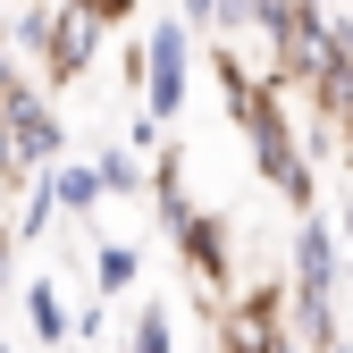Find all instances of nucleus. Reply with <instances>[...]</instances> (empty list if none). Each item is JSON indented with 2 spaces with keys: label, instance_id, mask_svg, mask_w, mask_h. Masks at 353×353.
Returning <instances> with one entry per match:
<instances>
[{
  "label": "nucleus",
  "instance_id": "3",
  "mask_svg": "<svg viewBox=\"0 0 353 353\" xmlns=\"http://www.w3.org/2000/svg\"><path fill=\"white\" fill-rule=\"evenodd\" d=\"M252 135V168L270 176V185L294 202V210H312V160H303V143H294V126H286V110H278V93L261 101V118L244 126Z\"/></svg>",
  "mask_w": 353,
  "mask_h": 353
},
{
  "label": "nucleus",
  "instance_id": "6",
  "mask_svg": "<svg viewBox=\"0 0 353 353\" xmlns=\"http://www.w3.org/2000/svg\"><path fill=\"white\" fill-rule=\"evenodd\" d=\"M0 110L17 118V135H26V160L34 168H59V152H68V126H59V110L34 93V84H17V93H0Z\"/></svg>",
  "mask_w": 353,
  "mask_h": 353
},
{
  "label": "nucleus",
  "instance_id": "17",
  "mask_svg": "<svg viewBox=\"0 0 353 353\" xmlns=\"http://www.w3.org/2000/svg\"><path fill=\"white\" fill-rule=\"evenodd\" d=\"M17 9H59V0H17Z\"/></svg>",
  "mask_w": 353,
  "mask_h": 353
},
{
  "label": "nucleus",
  "instance_id": "4",
  "mask_svg": "<svg viewBox=\"0 0 353 353\" xmlns=\"http://www.w3.org/2000/svg\"><path fill=\"white\" fill-rule=\"evenodd\" d=\"M101 34H110V17L59 0V9H51V42H42V84H76L84 68L101 59Z\"/></svg>",
  "mask_w": 353,
  "mask_h": 353
},
{
  "label": "nucleus",
  "instance_id": "16",
  "mask_svg": "<svg viewBox=\"0 0 353 353\" xmlns=\"http://www.w3.org/2000/svg\"><path fill=\"white\" fill-rule=\"evenodd\" d=\"M9 252H17V236L0 228V294H9Z\"/></svg>",
  "mask_w": 353,
  "mask_h": 353
},
{
  "label": "nucleus",
  "instance_id": "13",
  "mask_svg": "<svg viewBox=\"0 0 353 353\" xmlns=\"http://www.w3.org/2000/svg\"><path fill=\"white\" fill-rule=\"evenodd\" d=\"M278 0H219V34H261Z\"/></svg>",
  "mask_w": 353,
  "mask_h": 353
},
{
  "label": "nucleus",
  "instance_id": "9",
  "mask_svg": "<svg viewBox=\"0 0 353 353\" xmlns=\"http://www.w3.org/2000/svg\"><path fill=\"white\" fill-rule=\"evenodd\" d=\"M135 270H143L135 244H101V252H93V286H101V294H126V286H135Z\"/></svg>",
  "mask_w": 353,
  "mask_h": 353
},
{
  "label": "nucleus",
  "instance_id": "8",
  "mask_svg": "<svg viewBox=\"0 0 353 353\" xmlns=\"http://www.w3.org/2000/svg\"><path fill=\"white\" fill-rule=\"evenodd\" d=\"M51 185H59V202H68L76 219H84V210H93V202L110 194V185H101V168H93V160H59V168H51Z\"/></svg>",
  "mask_w": 353,
  "mask_h": 353
},
{
  "label": "nucleus",
  "instance_id": "5",
  "mask_svg": "<svg viewBox=\"0 0 353 353\" xmlns=\"http://www.w3.org/2000/svg\"><path fill=\"white\" fill-rule=\"evenodd\" d=\"M168 236H176V252H185L194 286L228 294V278H236V244H228V219H219V210H185V219H176Z\"/></svg>",
  "mask_w": 353,
  "mask_h": 353
},
{
  "label": "nucleus",
  "instance_id": "18",
  "mask_svg": "<svg viewBox=\"0 0 353 353\" xmlns=\"http://www.w3.org/2000/svg\"><path fill=\"white\" fill-rule=\"evenodd\" d=\"M336 353H353V345H336Z\"/></svg>",
  "mask_w": 353,
  "mask_h": 353
},
{
  "label": "nucleus",
  "instance_id": "19",
  "mask_svg": "<svg viewBox=\"0 0 353 353\" xmlns=\"http://www.w3.org/2000/svg\"><path fill=\"white\" fill-rule=\"evenodd\" d=\"M0 353H9V345H0Z\"/></svg>",
  "mask_w": 353,
  "mask_h": 353
},
{
  "label": "nucleus",
  "instance_id": "7",
  "mask_svg": "<svg viewBox=\"0 0 353 353\" xmlns=\"http://www.w3.org/2000/svg\"><path fill=\"white\" fill-rule=\"evenodd\" d=\"M26 328H34L42 345H59V336H76V312L59 303V286H51V278H34V286H26Z\"/></svg>",
  "mask_w": 353,
  "mask_h": 353
},
{
  "label": "nucleus",
  "instance_id": "12",
  "mask_svg": "<svg viewBox=\"0 0 353 353\" xmlns=\"http://www.w3.org/2000/svg\"><path fill=\"white\" fill-rule=\"evenodd\" d=\"M34 176H42V168L26 160V135H17V118L0 110V185H34Z\"/></svg>",
  "mask_w": 353,
  "mask_h": 353
},
{
  "label": "nucleus",
  "instance_id": "2",
  "mask_svg": "<svg viewBox=\"0 0 353 353\" xmlns=\"http://www.w3.org/2000/svg\"><path fill=\"white\" fill-rule=\"evenodd\" d=\"M294 286H252L244 303H219V353H278L294 328Z\"/></svg>",
  "mask_w": 353,
  "mask_h": 353
},
{
  "label": "nucleus",
  "instance_id": "10",
  "mask_svg": "<svg viewBox=\"0 0 353 353\" xmlns=\"http://www.w3.org/2000/svg\"><path fill=\"white\" fill-rule=\"evenodd\" d=\"M93 168H101L110 194H152V160H135V152H101Z\"/></svg>",
  "mask_w": 353,
  "mask_h": 353
},
{
  "label": "nucleus",
  "instance_id": "11",
  "mask_svg": "<svg viewBox=\"0 0 353 353\" xmlns=\"http://www.w3.org/2000/svg\"><path fill=\"white\" fill-rule=\"evenodd\" d=\"M126 353H176V328H168V303H143V312H135V336H126Z\"/></svg>",
  "mask_w": 353,
  "mask_h": 353
},
{
  "label": "nucleus",
  "instance_id": "1",
  "mask_svg": "<svg viewBox=\"0 0 353 353\" xmlns=\"http://www.w3.org/2000/svg\"><path fill=\"white\" fill-rule=\"evenodd\" d=\"M194 17H160L152 34H143V51H152V76H143V110L168 126L176 110H185V84H194Z\"/></svg>",
  "mask_w": 353,
  "mask_h": 353
},
{
  "label": "nucleus",
  "instance_id": "14",
  "mask_svg": "<svg viewBox=\"0 0 353 353\" xmlns=\"http://www.w3.org/2000/svg\"><path fill=\"white\" fill-rule=\"evenodd\" d=\"M76 9H93V17H110V26H118V17H135V0H76Z\"/></svg>",
  "mask_w": 353,
  "mask_h": 353
},
{
  "label": "nucleus",
  "instance_id": "15",
  "mask_svg": "<svg viewBox=\"0 0 353 353\" xmlns=\"http://www.w3.org/2000/svg\"><path fill=\"white\" fill-rule=\"evenodd\" d=\"M185 17H194L202 34H219V0H185Z\"/></svg>",
  "mask_w": 353,
  "mask_h": 353
}]
</instances>
